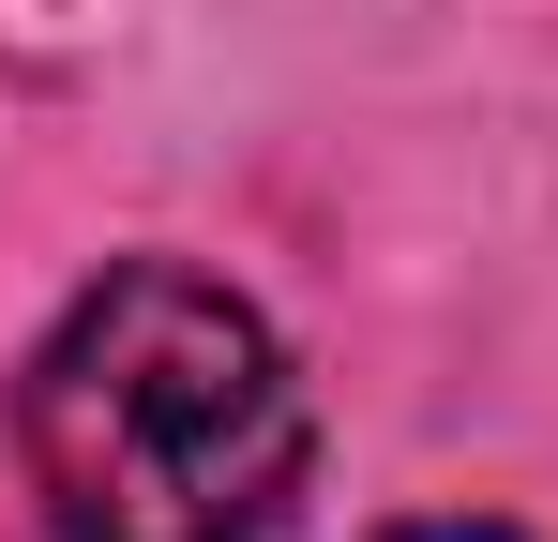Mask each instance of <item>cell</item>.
Here are the masks:
<instances>
[{"label":"cell","mask_w":558,"mask_h":542,"mask_svg":"<svg viewBox=\"0 0 558 542\" xmlns=\"http://www.w3.org/2000/svg\"><path fill=\"white\" fill-rule=\"evenodd\" d=\"M15 452L61 542H272L302 497V377L242 286L121 257L31 347Z\"/></svg>","instance_id":"cell-1"},{"label":"cell","mask_w":558,"mask_h":542,"mask_svg":"<svg viewBox=\"0 0 558 542\" xmlns=\"http://www.w3.org/2000/svg\"><path fill=\"white\" fill-rule=\"evenodd\" d=\"M392 542H513V528H392Z\"/></svg>","instance_id":"cell-2"}]
</instances>
